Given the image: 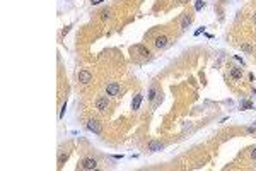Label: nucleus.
Instances as JSON below:
<instances>
[{
    "instance_id": "nucleus-1",
    "label": "nucleus",
    "mask_w": 256,
    "mask_h": 171,
    "mask_svg": "<svg viewBox=\"0 0 256 171\" xmlns=\"http://www.w3.org/2000/svg\"><path fill=\"white\" fill-rule=\"evenodd\" d=\"M80 168H82V170H86V171H92V170H96V168H97V161H96V159H92V158H86L84 161H82Z\"/></svg>"
},
{
    "instance_id": "nucleus-2",
    "label": "nucleus",
    "mask_w": 256,
    "mask_h": 171,
    "mask_svg": "<svg viewBox=\"0 0 256 171\" xmlns=\"http://www.w3.org/2000/svg\"><path fill=\"white\" fill-rule=\"evenodd\" d=\"M106 94H108V96H118V94H120V84H116V82L108 84V86H106Z\"/></svg>"
},
{
    "instance_id": "nucleus-3",
    "label": "nucleus",
    "mask_w": 256,
    "mask_h": 171,
    "mask_svg": "<svg viewBox=\"0 0 256 171\" xmlns=\"http://www.w3.org/2000/svg\"><path fill=\"white\" fill-rule=\"evenodd\" d=\"M229 74H230V77H232V80H236V82H239V80L243 79V68H239V67H232Z\"/></svg>"
},
{
    "instance_id": "nucleus-4",
    "label": "nucleus",
    "mask_w": 256,
    "mask_h": 171,
    "mask_svg": "<svg viewBox=\"0 0 256 171\" xmlns=\"http://www.w3.org/2000/svg\"><path fill=\"white\" fill-rule=\"evenodd\" d=\"M90 80H92V74H90V72H87V70H80V72H79V82L89 84Z\"/></svg>"
},
{
    "instance_id": "nucleus-5",
    "label": "nucleus",
    "mask_w": 256,
    "mask_h": 171,
    "mask_svg": "<svg viewBox=\"0 0 256 171\" xmlns=\"http://www.w3.org/2000/svg\"><path fill=\"white\" fill-rule=\"evenodd\" d=\"M96 108H97L99 111H106V110L109 108V101H108L106 98H97V99H96Z\"/></svg>"
},
{
    "instance_id": "nucleus-6",
    "label": "nucleus",
    "mask_w": 256,
    "mask_h": 171,
    "mask_svg": "<svg viewBox=\"0 0 256 171\" xmlns=\"http://www.w3.org/2000/svg\"><path fill=\"white\" fill-rule=\"evenodd\" d=\"M167 43H169L167 36H164V34H162V36H157V38H155V48H159V50H161V48H166Z\"/></svg>"
},
{
    "instance_id": "nucleus-7",
    "label": "nucleus",
    "mask_w": 256,
    "mask_h": 171,
    "mask_svg": "<svg viewBox=\"0 0 256 171\" xmlns=\"http://www.w3.org/2000/svg\"><path fill=\"white\" fill-rule=\"evenodd\" d=\"M87 128H89L90 132H94V133H101V128H99V125H97L96 120H89V121H87Z\"/></svg>"
},
{
    "instance_id": "nucleus-8",
    "label": "nucleus",
    "mask_w": 256,
    "mask_h": 171,
    "mask_svg": "<svg viewBox=\"0 0 256 171\" xmlns=\"http://www.w3.org/2000/svg\"><path fill=\"white\" fill-rule=\"evenodd\" d=\"M131 52H138L142 57H149V55H150V52H149L145 46H142V45H137V46H133V48H131Z\"/></svg>"
},
{
    "instance_id": "nucleus-9",
    "label": "nucleus",
    "mask_w": 256,
    "mask_h": 171,
    "mask_svg": "<svg viewBox=\"0 0 256 171\" xmlns=\"http://www.w3.org/2000/svg\"><path fill=\"white\" fill-rule=\"evenodd\" d=\"M142 94H137L135 98H133V101H131V110H138L140 108V103H142Z\"/></svg>"
},
{
    "instance_id": "nucleus-10",
    "label": "nucleus",
    "mask_w": 256,
    "mask_h": 171,
    "mask_svg": "<svg viewBox=\"0 0 256 171\" xmlns=\"http://www.w3.org/2000/svg\"><path fill=\"white\" fill-rule=\"evenodd\" d=\"M162 149V144H159V142H150L149 144V151L150 152H157V151H161Z\"/></svg>"
},
{
    "instance_id": "nucleus-11",
    "label": "nucleus",
    "mask_w": 256,
    "mask_h": 171,
    "mask_svg": "<svg viewBox=\"0 0 256 171\" xmlns=\"http://www.w3.org/2000/svg\"><path fill=\"white\" fill-rule=\"evenodd\" d=\"M190 24H191V17H190V15H184V17H183V21H181V27H183V29H186Z\"/></svg>"
},
{
    "instance_id": "nucleus-12",
    "label": "nucleus",
    "mask_w": 256,
    "mask_h": 171,
    "mask_svg": "<svg viewBox=\"0 0 256 171\" xmlns=\"http://www.w3.org/2000/svg\"><path fill=\"white\" fill-rule=\"evenodd\" d=\"M241 48L248 53H253V46H251V45H241Z\"/></svg>"
},
{
    "instance_id": "nucleus-13",
    "label": "nucleus",
    "mask_w": 256,
    "mask_h": 171,
    "mask_svg": "<svg viewBox=\"0 0 256 171\" xmlns=\"http://www.w3.org/2000/svg\"><path fill=\"white\" fill-rule=\"evenodd\" d=\"M202 7H203V0H196V5H195V9H196V10H200Z\"/></svg>"
},
{
    "instance_id": "nucleus-14",
    "label": "nucleus",
    "mask_w": 256,
    "mask_h": 171,
    "mask_svg": "<svg viewBox=\"0 0 256 171\" xmlns=\"http://www.w3.org/2000/svg\"><path fill=\"white\" fill-rule=\"evenodd\" d=\"M241 108H253V105H251L249 101H243V103H241Z\"/></svg>"
},
{
    "instance_id": "nucleus-15",
    "label": "nucleus",
    "mask_w": 256,
    "mask_h": 171,
    "mask_svg": "<svg viewBox=\"0 0 256 171\" xmlns=\"http://www.w3.org/2000/svg\"><path fill=\"white\" fill-rule=\"evenodd\" d=\"M203 31H205V27H200V29H196V31H195V36H198V34H202Z\"/></svg>"
},
{
    "instance_id": "nucleus-16",
    "label": "nucleus",
    "mask_w": 256,
    "mask_h": 171,
    "mask_svg": "<svg viewBox=\"0 0 256 171\" xmlns=\"http://www.w3.org/2000/svg\"><path fill=\"white\" fill-rule=\"evenodd\" d=\"M65 110H67V106H62V111H60V118H63V115H65Z\"/></svg>"
},
{
    "instance_id": "nucleus-17",
    "label": "nucleus",
    "mask_w": 256,
    "mask_h": 171,
    "mask_svg": "<svg viewBox=\"0 0 256 171\" xmlns=\"http://www.w3.org/2000/svg\"><path fill=\"white\" fill-rule=\"evenodd\" d=\"M251 158H253V159H256V147L253 149V151H251Z\"/></svg>"
},
{
    "instance_id": "nucleus-18",
    "label": "nucleus",
    "mask_w": 256,
    "mask_h": 171,
    "mask_svg": "<svg viewBox=\"0 0 256 171\" xmlns=\"http://www.w3.org/2000/svg\"><path fill=\"white\" fill-rule=\"evenodd\" d=\"M251 19H253V22H256V12L253 14V17H251Z\"/></svg>"
},
{
    "instance_id": "nucleus-19",
    "label": "nucleus",
    "mask_w": 256,
    "mask_h": 171,
    "mask_svg": "<svg viewBox=\"0 0 256 171\" xmlns=\"http://www.w3.org/2000/svg\"><path fill=\"white\" fill-rule=\"evenodd\" d=\"M99 2H101V0H92V3H94V5H96V3H99Z\"/></svg>"
},
{
    "instance_id": "nucleus-20",
    "label": "nucleus",
    "mask_w": 256,
    "mask_h": 171,
    "mask_svg": "<svg viewBox=\"0 0 256 171\" xmlns=\"http://www.w3.org/2000/svg\"><path fill=\"white\" fill-rule=\"evenodd\" d=\"M186 2H188V0H179V3H186Z\"/></svg>"
}]
</instances>
